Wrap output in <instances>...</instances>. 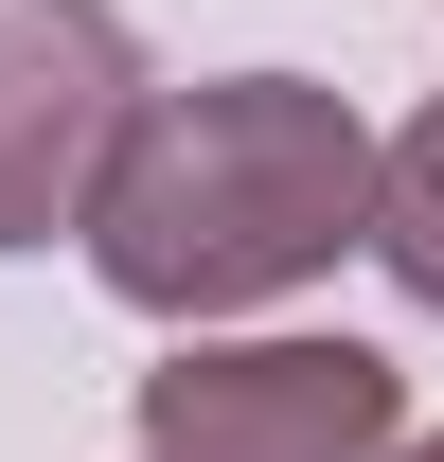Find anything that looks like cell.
<instances>
[{
	"mask_svg": "<svg viewBox=\"0 0 444 462\" xmlns=\"http://www.w3.org/2000/svg\"><path fill=\"white\" fill-rule=\"evenodd\" d=\"M71 231H89L107 302L178 320V338L267 320V302H302L338 249L374 231V125H356V89H320V71L143 89Z\"/></svg>",
	"mask_w": 444,
	"mask_h": 462,
	"instance_id": "1",
	"label": "cell"
},
{
	"mask_svg": "<svg viewBox=\"0 0 444 462\" xmlns=\"http://www.w3.org/2000/svg\"><path fill=\"white\" fill-rule=\"evenodd\" d=\"M409 374L374 338H178L143 374V462H391Z\"/></svg>",
	"mask_w": 444,
	"mask_h": 462,
	"instance_id": "2",
	"label": "cell"
},
{
	"mask_svg": "<svg viewBox=\"0 0 444 462\" xmlns=\"http://www.w3.org/2000/svg\"><path fill=\"white\" fill-rule=\"evenodd\" d=\"M143 107L125 0H0V249H54Z\"/></svg>",
	"mask_w": 444,
	"mask_h": 462,
	"instance_id": "3",
	"label": "cell"
},
{
	"mask_svg": "<svg viewBox=\"0 0 444 462\" xmlns=\"http://www.w3.org/2000/svg\"><path fill=\"white\" fill-rule=\"evenodd\" d=\"M356 249H374L391 285H409V302L444 320V107L374 143V231H356Z\"/></svg>",
	"mask_w": 444,
	"mask_h": 462,
	"instance_id": "4",
	"label": "cell"
},
{
	"mask_svg": "<svg viewBox=\"0 0 444 462\" xmlns=\"http://www.w3.org/2000/svg\"><path fill=\"white\" fill-rule=\"evenodd\" d=\"M391 462H444V427H409V445H391Z\"/></svg>",
	"mask_w": 444,
	"mask_h": 462,
	"instance_id": "5",
	"label": "cell"
}]
</instances>
